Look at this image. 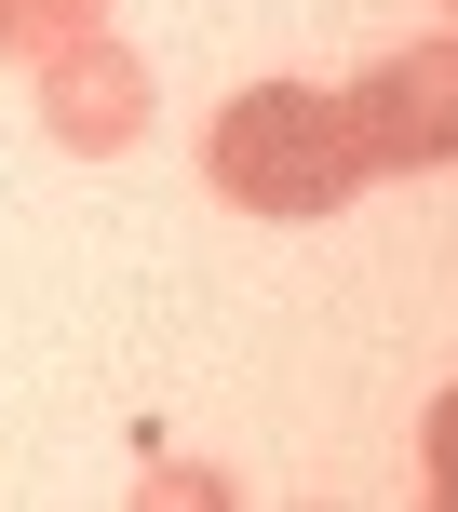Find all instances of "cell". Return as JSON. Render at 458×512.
I'll list each match as a JSON object with an SVG mask.
<instances>
[{
    "label": "cell",
    "instance_id": "obj_1",
    "mask_svg": "<svg viewBox=\"0 0 458 512\" xmlns=\"http://www.w3.org/2000/svg\"><path fill=\"white\" fill-rule=\"evenodd\" d=\"M216 189L256 216H324L351 189V122L324 95H297V81H270V95H243L216 122Z\"/></svg>",
    "mask_w": 458,
    "mask_h": 512
}]
</instances>
